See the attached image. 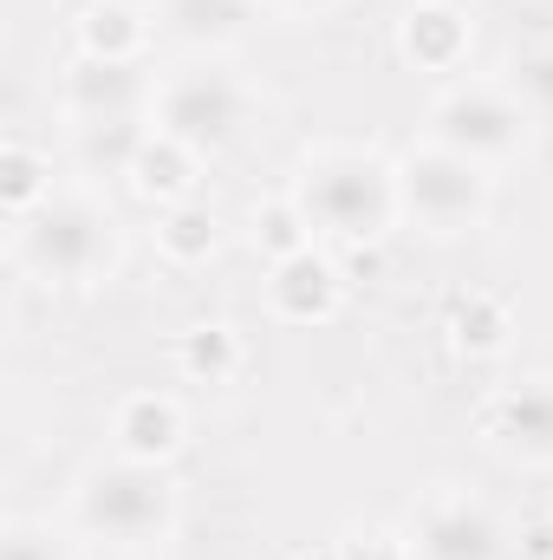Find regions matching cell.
<instances>
[{
  "label": "cell",
  "mask_w": 553,
  "mask_h": 560,
  "mask_svg": "<svg viewBox=\"0 0 553 560\" xmlns=\"http://www.w3.org/2000/svg\"><path fill=\"white\" fill-rule=\"evenodd\" d=\"M286 196L299 202L306 229L326 242H385L404 222V196H398V163H385L378 150L358 143H319L299 156Z\"/></svg>",
  "instance_id": "cell-1"
},
{
  "label": "cell",
  "mask_w": 553,
  "mask_h": 560,
  "mask_svg": "<svg viewBox=\"0 0 553 560\" xmlns=\"http://www.w3.org/2000/svg\"><path fill=\"white\" fill-rule=\"evenodd\" d=\"M176 522H183V495H176L169 463L105 456L72 482V528L98 548H118V555L169 548Z\"/></svg>",
  "instance_id": "cell-2"
},
{
  "label": "cell",
  "mask_w": 553,
  "mask_h": 560,
  "mask_svg": "<svg viewBox=\"0 0 553 560\" xmlns=\"http://www.w3.org/2000/svg\"><path fill=\"white\" fill-rule=\"evenodd\" d=\"M13 261L52 287H92L111 280L125 261V229L105 196L92 189H52L33 215L13 222Z\"/></svg>",
  "instance_id": "cell-3"
},
{
  "label": "cell",
  "mask_w": 553,
  "mask_h": 560,
  "mask_svg": "<svg viewBox=\"0 0 553 560\" xmlns=\"http://www.w3.org/2000/svg\"><path fill=\"white\" fill-rule=\"evenodd\" d=\"M398 196H404V222L430 242H456L475 235L495 209V170L443 150V143H411L398 156Z\"/></svg>",
  "instance_id": "cell-4"
},
{
  "label": "cell",
  "mask_w": 553,
  "mask_h": 560,
  "mask_svg": "<svg viewBox=\"0 0 553 560\" xmlns=\"http://www.w3.org/2000/svg\"><path fill=\"white\" fill-rule=\"evenodd\" d=\"M528 131H534V112L508 92V79H462L449 92H436L430 118H423V143H443L482 170H502L528 150Z\"/></svg>",
  "instance_id": "cell-5"
},
{
  "label": "cell",
  "mask_w": 553,
  "mask_h": 560,
  "mask_svg": "<svg viewBox=\"0 0 553 560\" xmlns=\"http://www.w3.org/2000/svg\"><path fill=\"white\" fill-rule=\"evenodd\" d=\"M248 118H255V98H248V85H242L235 72H222V66H183V72H169V79L156 85V105H150V125H156L163 138L189 143L196 156L228 150V143L248 131Z\"/></svg>",
  "instance_id": "cell-6"
},
{
  "label": "cell",
  "mask_w": 553,
  "mask_h": 560,
  "mask_svg": "<svg viewBox=\"0 0 553 560\" xmlns=\"http://www.w3.org/2000/svg\"><path fill=\"white\" fill-rule=\"evenodd\" d=\"M411 560H502L508 528L469 489H430L411 515Z\"/></svg>",
  "instance_id": "cell-7"
},
{
  "label": "cell",
  "mask_w": 553,
  "mask_h": 560,
  "mask_svg": "<svg viewBox=\"0 0 553 560\" xmlns=\"http://www.w3.org/2000/svg\"><path fill=\"white\" fill-rule=\"evenodd\" d=\"M156 105V79L125 59H92L79 52L66 66V112L72 125H143Z\"/></svg>",
  "instance_id": "cell-8"
},
{
  "label": "cell",
  "mask_w": 553,
  "mask_h": 560,
  "mask_svg": "<svg viewBox=\"0 0 553 560\" xmlns=\"http://www.w3.org/2000/svg\"><path fill=\"white\" fill-rule=\"evenodd\" d=\"M475 430L515 463H534V469L553 463V385L548 378H521V385L489 392L482 411H475Z\"/></svg>",
  "instance_id": "cell-9"
},
{
  "label": "cell",
  "mask_w": 553,
  "mask_h": 560,
  "mask_svg": "<svg viewBox=\"0 0 553 560\" xmlns=\"http://www.w3.org/2000/svg\"><path fill=\"white\" fill-rule=\"evenodd\" d=\"M345 306V268L326 248H299L268 268V313L280 326H326Z\"/></svg>",
  "instance_id": "cell-10"
},
{
  "label": "cell",
  "mask_w": 553,
  "mask_h": 560,
  "mask_svg": "<svg viewBox=\"0 0 553 560\" xmlns=\"http://www.w3.org/2000/svg\"><path fill=\"white\" fill-rule=\"evenodd\" d=\"M469 39H475V26H469V13H462L456 0H416L411 13L398 20V52H404V66H411V72H430V79L462 72Z\"/></svg>",
  "instance_id": "cell-11"
},
{
  "label": "cell",
  "mask_w": 553,
  "mask_h": 560,
  "mask_svg": "<svg viewBox=\"0 0 553 560\" xmlns=\"http://www.w3.org/2000/svg\"><path fill=\"white\" fill-rule=\"evenodd\" d=\"M261 20V0H156V33H169L189 52L242 46Z\"/></svg>",
  "instance_id": "cell-12"
},
{
  "label": "cell",
  "mask_w": 553,
  "mask_h": 560,
  "mask_svg": "<svg viewBox=\"0 0 553 560\" xmlns=\"http://www.w3.org/2000/svg\"><path fill=\"white\" fill-rule=\"evenodd\" d=\"M183 436H189V418H183V405H176L169 392H131V398H118V411H111V443H118V456L169 463V456L183 450Z\"/></svg>",
  "instance_id": "cell-13"
},
{
  "label": "cell",
  "mask_w": 553,
  "mask_h": 560,
  "mask_svg": "<svg viewBox=\"0 0 553 560\" xmlns=\"http://www.w3.org/2000/svg\"><path fill=\"white\" fill-rule=\"evenodd\" d=\"M196 183H202V156L150 125L138 163H131V189H138L150 209H176V202H196Z\"/></svg>",
  "instance_id": "cell-14"
},
{
  "label": "cell",
  "mask_w": 553,
  "mask_h": 560,
  "mask_svg": "<svg viewBox=\"0 0 553 560\" xmlns=\"http://www.w3.org/2000/svg\"><path fill=\"white\" fill-rule=\"evenodd\" d=\"M443 332H449V346H456V352H469V359H495V352L508 346V332H515V313H508V300H502V293L469 287V293H456V300H449Z\"/></svg>",
  "instance_id": "cell-15"
},
{
  "label": "cell",
  "mask_w": 553,
  "mask_h": 560,
  "mask_svg": "<svg viewBox=\"0 0 553 560\" xmlns=\"http://www.w3.org/2000/svg\"><path fill=\"white\" fill-rule=\"evenodd\" d=\"M150 13L125 7V0H92L79 13V52L92 59H125V66H143V46H150Z\"/></svg>",
  "instance_id": "cell-16"
},
{
  "label": "cell",
  "mask_w": 553,
  "mask_h": 560,
  "mask_svg": "<svg viewBox=\"0 0 553 560\" xmlns=\"http://www.w3.org/2000/svg\"><path fill=\"white\" fill-rule=\"evenodd\" d=\"M222 248V222L209 202H176V209H156V255L169 268H202L215 261Z\"/></svg>",
  "instance_id": "cell-17"
},
{
  "label": "cell",
  "mask_w": 553,
  "mask_h": 560,
  "mask_svg": "<svg viewBox=\"0 0 553 560\" xmlns=\"http://www.w3.org/2000/svg\"><path fill=\"white\" fill-rule=\"evenodd\" d=\"M242 365H248V346L235 326H189L176 339V372L189 385H228Z\"/></svg>",
  "instance_id": "cell-18"
},
{
  "label": "cell",
  "mask_w": 553,
  "mask_h": 560,
  "mask_svg": "<svg viewBox=\"0 0 553 560\" xmlns=\"http://www.w3.org/2000/svg\"><path fill=\"white\" fill-rule=\"evenodd\" d=\"M46 196H52V156L13 138L7 150H0V202H7V222L33 215Z\"/></svg>",
  "instance_id": "cell-19"
},
{
  "label": "cell",
  "mask_w": 553,
  "mask_h": 560,
  "mask_svg": "<svg viewBox=\"0 0 553 560\" xmlns=\"http://www.w3.org/2000/svg\"><path fill=\"white\" fill-rule=\"evenodd\" d=\"M255 248H268V261H286V255L313 248V229H306V215H299L293 196L255 202Z\"/></svg>",
  "instance_id": "cell-20"
},
{
  "label": "cell",
  "mask_w": 553,
  "mask_h": 560,
  "mask_svg": "<svg viewBox=\"0 0 553 560\" xmlns=\"http://www.w3.org/2000/svg\"><path fill=\"white\" fill-rule=\"evenodd\" d=\"M508 92H515L534 118H553V39H534L528 52H515V66H508Z\"/></svg>",
  "instance_id": "cell-21"
},
{
  "label": "cell",
  "mask_w": 553,
  "mask_h": 560,
  "mask_svg": "<svg viewBox=\"0 0 553 560\" xmlns=\"http://www.w3.org/2000/svg\"><path fill=\"white\" fill-rule=\"evenodd\" d=\"M0 560H66V541L52 535V522H13L0 541Z\"/></svg>",
  "instance_id": "cell-22"
},
{
  "label": "cell",
  "mask_w": 553,
  "mask_h": 560,
  "mask_svg": "<svg viewBox=\"0 0 553 560\" xmlns=\"http://www.w3.org/2000/svg\"><path fill=\"white\" fill-rule=\"evenodd\" d=\"M313 560H411V548L391 535H345V541H326Z\"/></svg>",
  "instance_id": "cell-23"
},
{
  "label": "cell",
  "mask_w": 553,
  "mask_h": 560,
  "mask_svg": "<svg viewBox=\"0 0 553 560\" xmlns=\"http://www.w3.org/2000/svg\"><path fill=\"white\" fill-rule=\"evenodd\" d=\"M268 7H286V13H313V7H332V0H268Z\"/></svg>",
  "instance_id": "cell-24"
}]
</instances>
